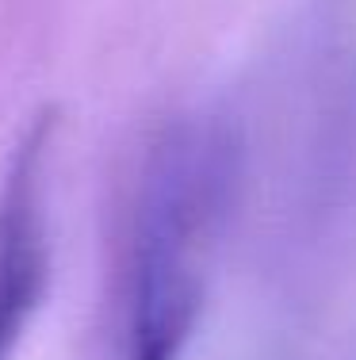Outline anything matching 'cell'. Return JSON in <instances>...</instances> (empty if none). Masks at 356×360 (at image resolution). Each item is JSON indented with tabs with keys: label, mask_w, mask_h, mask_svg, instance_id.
Returning a JSON list of instances; mask_svg holds the SVG:
<instances>
[{
	"label": "cell",
	"mask_w": 356,
	"mask_h": 360,
	"mask_svg": "<svg viewBox=\"0 0 356 360\" xmlns=\"http://www.w3.org/2000/svg\"><path fill=\"white\" fill-rule=\"evenodd\" d=\"M50 139L54 119L35 115L0 180V360H12L50 284Z\"/></svg>",
	"instance_id": "6da1fadb"
},
{
	"label": "cell",
	"mask_w": 356,
	"mask_h": 360,
	"mask_svg": "<svg viewBox=\"0 0 356 360\" xmlns=\"http://www.w3.org/2000/svg\"><path fill=\"white\" fill-rule=\"evenodd\" d=\"M188 341L154 338V333H131V360H180V349Z\"/></svg>",
	"instance_id": "7a4b0ae2"
}]
</instances>
